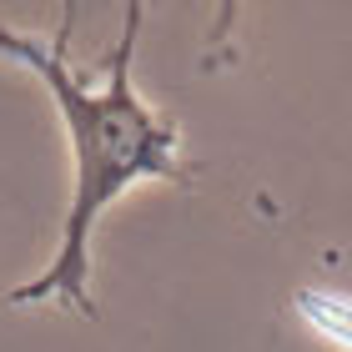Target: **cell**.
I'll return each instance as SVG.
<instances>
[{
    "label": "cell",
    "instance_id": "obj_2",
    "mask_svg": "<svg viewBox=\"0 0 352 352\" xmlns=\"http://www.w3.org/2000/svg\"><path fill=\"white\" fill-rule=\"evenodd\" d=\"M297 307H302L307 327H312L327 347L352 352V302L332 297V292H302V297H297Z\"/></svg>",
    "mask_w": 352,
    "mask_h": 352
},
{
    "label": "cell",
    "instance_id": "obj_1",
    "mask_svg": "<svg viewBox=\"0 0 352 352\" xmlns=\"http://www.w3.org/2000/svg\"><path fill=\"white\" fill-rule=\"evenodd\" d=\"M136 6L126 10V36L111 60V81L101 91H91L81 76L66 66V30L60 41L45 45L0 30V51H10L15 60H25L30 71L51 86L60 121L71 131V156H76V191H71V212H66V232H60V252L56 262L41 272L36 282L15 287L10 302H41V297H60L71 307L91 312V227L111 201L121 197L141 176H182L176 166V131L146 111L131 91V45H136Z\"/></svg>",
    "mask_w": 352,
    "mask_h": 352
}]
</instances>
